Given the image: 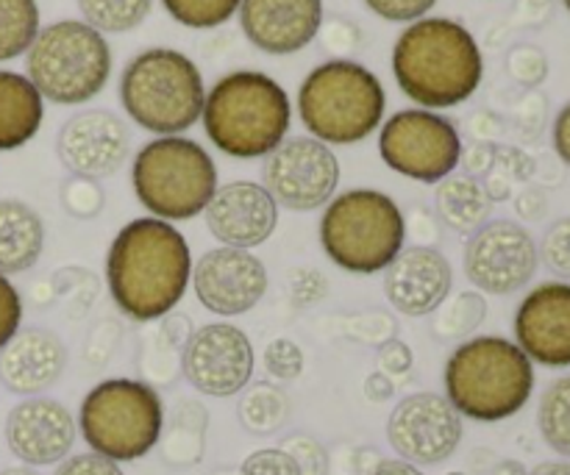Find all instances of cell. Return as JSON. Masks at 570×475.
Wrapping results in <instances>:
<instances>
[{
	"label": "cell",
	"mask_w": 570,
	"mask_h": 475,
	"mask_svg": "<svg viewBox=\"0 0 570 475\" xmlns=\"http://www.w3.org/2000/svg\"><path fill=\"white\" fill-rule=\"evenodd\" d=\"M193 254L173 222L137 217L111 239L106 284L117 309L134 323H156L173 315L189 289Z\"/></svg>",
	"instance_id": "1"
},
{
	"label": "cell",
	"mask_w": 570,
	"mask_h": 475,
	"mask_svg": "<svg viewBox=\"0 0 570 475\" xmlns=\"http://www.w3.org/2000/svg\"><path fill=\"white\" fill-rule=\"evenodd\" d=\"M393 76L421 109H451L471 98L484 76L482 50L462 22L423 17L393 48Z\"/></svg>",
	"instance_id": "2"
},
{
	"label": "cell",
	"mask_w": 570,
	"mask_h": 475,
	"mask_svg": "<svg viewBox=\"0 0 570 475\" xmlns=\"http://www.w3.org/2000/svg\"><path fill=\"white\" fill-rule=\"evenodd\" d=\"M443 384L462 420L501 423L532 398L534 365L512 339L484 334L456 345L445 362Z\"/></svg>",
	"instance_id": "3"
},
{
	"label": "cell",
	"mask_w": 570,
	"mask_h": 475,
	"mask_svg": "<svg viewBox=\"0 0 570 475\" xmlns=\"http://www.w3.org/2000/svg\"><path fill=\"white\" fill-rule=\"evenodd\" d=\"M200 120L220 154L248 161L271 156L287 139L293 106L282 83L271 76L237 70L206 92Z\"/></svg>",
	"instance_id": "4"
},
{
	"label": "cell",
	"mask_w": 570,
	"mask_h": 475,
	"mask_svg": "<svg viewBox=\"0 0 570 475\" xmlns=\"http://www.w3.org/2000/svg\"><path fill=\"white\" fill-rule=\"evenodd\" d=\"M321 245L334 267L354 276L384 273L406 248L401 206L379 189H348L323 206Z\"/></svg>",
	"instance_id": "5"
},
{
	"label": "cell",
	"mask_w": 570,
	"mask_h": 475,
	"mask_svg": "<svg viewBox=\"0 0 570 475\" xmlns=\"http://www.w3.org/2000/svg\"><path fill=\"white\" fill-rule=\"evenodd\" d=\"M120 100L139 128L178 137L204 115V76L181 50L150 48L134 56L122 70Z\"/></svg>",
	"instance_id": "6"
},
{
	"label": "cell",
	"mask_w": 570,
	"mask_h": 475,
	"mask_svg": "<svg viewBox=\"0 0 570 475\" xmlns=\"http://www.w3.org/2000/svg\"><path fill=\"white\" fill-rule=\"evenodd\" d=\"M384 87L367 67L334 59L315 67L298 89V115L306 131L332 145H356L384 120Z\"/></svg>",
	"instance_id": "7"
},
{
	"label": "cell",
	"mask_w": 570,
	"mask_h": 475,
	"mask_svg": "<svg viewBox=\"0 0 570 475\" xmlns=\"http://www.w3.org/2000/svg\"><path fill=\"white\" fill-rule=\"evenodd\" d=\"M76 423L92 454L122 465L142 459L161 443L165 404L154 384L106 378L83 395Z\"/></svg>",
	"instance_id": "8"
},
{
	"label": "cell",
	"mask_w": 570,
	"mask_h": 475,
	"mask_svg": "<svg viewBox=\"0 0 570 475\" xmlns=\"http://www.w3.org/2000/svg\"><path fill=\"white\" fill-rule=\"evenodd\" d=\"M131 187L139 206L165 222L204 215L217 192V165L195 139L159 137L134 156Z\"/></svg>",
	"instance_id": "9"
},
{
	"label": "cell",
	"mask_w": 570,
	"mask_h": 475,
	"mask_svg": "<svg viewBox=\"0 0 570 475\" xmlns=\"http://www.w3.org/2000/svg\"><path fill=\"white\" fill-rule=\"evenodd\" d=\"M28 81L45 100L78 106L104 92L111 76V48L83 20H59L39 28L26 53Z\"/></svg>",
	"instance_id": "10"
},
{
	"label": "cell",
	"mask_w": 570,
	"mask_h": 475,
	"mask_svg": "<svg viewBox=\"0 0 570 475\" xmlns=\"http://www.w3.org/2000/svg\"><path fill=\"white\" fill-rule=\"evenodd\" d=\"M382 161L417 184H440L460 167L462 137L449 117L429 109L395 111L379 133Z\"/></svg>",
	"instance_id": "11"
},
{
	"label": "cell",
	"mask_w": 570,
	"mask_h": 475,
	"mask_svg": "<svg viewBox=\"0 0 570 475\" xmlns=\"http://www.w3.org/2000/svg\"><path fill=\"white\" fill-rule=\"evenodd\" d=\"M262 176L278 206L289 211H315L337 195L340 161L321 139L293 137L265 156Z\"/></svg>",
	"instance_id": "12"
},
{
	"label": "cell",
	"mask_w": 570,
	"mask_h": 475,
	"mask_svg": "<svg viewBox=\"0 0 570 475\" xmlns=\"http://www.w3.org/2000/svg\"><path fill=\"white\" fill-rule=\"evenodd\" d=\"M254 345L234 323H206L189 334L181 350V373L189 387L209 398L239 395L254 378Z\"/></svg>",
	"instance_id": "13"
},
{
	"label": "cell",
	"mask_w": 570,
	"mask_h": 475,
	"mask_svg": "<svg viewBox=\"0 0 570 475\" xmlns=\"http://www.w3.org/2000/svg\"><path fill=\"white\" fill-rule=\"evenodd\" d=\"M465 437V423L451 400L440 393L406 395L387 420V443L399 459L415 467L451 459Z\"/></svg>",
	"instance_id": "14"
},
{
	"label": "cell",
	"mask_w": 570,
	"mask_h": 475,
	"mask_svg": "<svg viewBox=\"0 0 570 475\" xmlns=\"http://www.w3.org/2000/svg\"><path fill=\"white\" fill-rule=\"evenodd\" d=\"M538 267V243L521 222H484L465 248V276L482 295L518 293L532 281Z\"/></svg>",
	"instance_id": "15"
},
{
	"label": "cell",
	"mask_w": 570,
	"mask_h": 475,
	"mask_svg": "<svg viewBox=\"0 0 570 475\" xmlns=\"http://www.w3.org/2000/svg\"><path fill=\"white\" fill-rule=\"evenodd\" d=\"M195 298L217 317H243L262 304L267 293V267L254 250L215 248L206 250L189 278Z\"/></svg>",
	"instance_id": "16"
},
{
	"label": "cell",
	"mask_w": 570,
	"mask_h": 475,
	"mask_svg": "<svg viewBox=\"0 0 570 475\" xmlns=\"http://www.w3.org/2000/svg\"><path fill=\"white\" fill-rule=\"evenodd\" d=\"M6 445L26 467L59 465L70 456L78 437V423L65 404L53 398H22L6 417Z\"/></svg>",
	"instance_id": "17"
},
{
	"label": "cell",
	"mask_w": 570,
	"mask_h": 475,
	"mask_svg": "<svg viewBox=\"0 0 570 475\" xmlns=\"http://www.w3.org/2000/svg\"><path fill=\"white\" fill-rule=\"evenodd\" d=\"M128 128L115 111L89 109L72 115L56 137V154L70 176L106 178L115 176L128 159Z\"/></svg>",
	"instance_id": "18"
},
{
	"label": "cell",
	"mask_w": 570,
	"mask_h": 475,
	"mask_svg": "<svg viewBox=\"0 0 570 475\" xmlns=\"http://www.w3.org/2000/svg\"><path fill=\"white\" fill-rule=\"evenodd\" d=\"M512 328L532 365L570 367V284H538L518 306Z\"/></svg>",
	"instance_id": "19"
},
{
	"label": "cell",
	"mask_w": 570,
	"mask_h": 475,
	"mask_svg": "<svg viewBox=\"0 0 570 475\" xmlns=\"http://www.w3.org/2000/svg\"><path fill=\"white\" fill-rule=\"evenodd\" d=\"M206 228L226 248L254 250L267 243L278 226V204L265 184L232 181L217 187L204 209Z\"/></svg>",
	"instance_id": "20"
},
{
	"label": "cell",
	"mask_w": 570,
	"mask_h": 475,
	"mask_svg": "<svg viewBox=\"0 0 570 475\" xmlns=\"http://www.w3.org/2000/svg\"><path fill=\"white\" fill-rule=\"evenodd\" d=\"M384 295L404 317H426L443 306L454 287V270L432 245H410L384 270Z\"/></svg>",
	"instance_id": "21"
},
{
	"label": "cell",
	"mask_w": 570,
	"mask_h": 475,
	"mask_svg": "<svg viewBox=\"0 0 570 475\" xmlns=\"http://www.w3.org/2000/svg\"><path fill=\"white\" fill-rule=\"evenodd\" d=\"M239 26L262 53H298L321 33L323 0H243Z\"/></svg>",
	"instance_id": "22"
},
{
	"label": "cell",
	"mask_w": 570,
	"mask_h": 475,
	"mask_svg": "<svg viewBox=\"0 0 570 475\" xmlns=\"http://www.w3.org/2000/svg\"><path fill=\"white\" fill-rule=\"evenodd\" d=\"M67 367V348L50 328H20L0 348V384L11 395L33 398L53 387Z\"/></svg>",
	"instance_id": "23"
},
{
	"label": "cell",
	"mask_w": 570,
	"mask_h": 475,
	"mask_svg": "<svg viewBox=\"0 0 570 475\" xmlns=\"http://www.w3.org/2000/svg\"><path fill=\"white\" fill-rule=\"evenodd\" d=\"M45 250V222L37 209L17 198L0 200V273L20 276Z\"/></svg>",
	"instance_id": "24"
},
{
	"label": "cell",
	"mask_w": 570,
	"mask_h": 475,
	"mask_svg": "<svg viewBox=\"0 0 570 475\" xmlns=\"http://www.w3.org/2000/svg\"><path fill=\"white\" fill-rule=\"evenodd\" d=\"M45 120V98L20 72L0 70V154L31 142Z\"/></svg>",
	"instance_id": "25"
},
{
	"label": "cell",
	"mask_w": 570,
	"mask_h": 475,
	"mask_svg": "<svg viewBox=\"0 0 570 475\" xmlns=\"http://www.w3.org/2000/svg\"><path fill=\"white\" fill-rule=\"evenodd\" d=\"M434 211L445 228L456 234H476L493 215V198L484 184L473 176H454L438 184Z\"/></svg>",
	"instance_id": "26"
},
{
	"label": "cell",
	"mask_w": 570,
	"mask_h": 475,
	"mask_svg": "<svg viewBox=\"0 0 570 475\" xmlns=\"http://www.w3.org/2000/svg\"><path fill=\"white\" fill-rule=\"evenodd\" d=\"M239 426L254 437L276 434L289 420V398L271 382H254L239 393Z\"/></svg>",
	"instance_id": "27"
},
{
	"label": "cell",
	"mask_w": 570,
	"mask_h": 475,
	"mask_svg": "<svg viewBox=\"0 0 570 475\" xmlns=\"http://www.w3.org/2000/svg\"><path fill=\"white\" fill-rule=\"evenodd\" d=\"M204 434H206V409L193 400H184L173 409L170 432L165 437V459L178 467L198 465L204 456Z\"/></svg>",
	"instance_id": "28"
},
{
	"label": "cell",
	"mask_w": 570,
	"mask_h": 475,
	"mask_svg": "<svg viewBox=\"0 0 570 475\" xmlns=\"http://www.w3.org/2000/svg\"><path fill=\"white\" fill-rule=\"evenodd\" d=\"M488 317V300L476 289L449 295L438 311H434L432 331L438 339H465L476 331Z\"/></svg>",
	"instance_id": "29"
},
{
	"label": "cell",
	"mask_w": 570,
	"mask_h": 475,
	"mask_svg": "<svg viewBox=\"0 0 570 475\" xmlns=\"http://www.w3.org/2000/svg\"><path fill=\"white\" fill-rule=\"evenodd\" d=\"M37 33V0H0V61H11L28 53Z\"/></svg>",
	"instance_id": "30"
},
{
	"label": "cell",
	"mask_w": 570,
	"mask_h": 475,
	"mask_svg": "<svg viewBox=\"0 0 570 475\" xmlns=\"http://www.w3.org/2000/svg\"><path fill=\"white\" fill-rule=\"evenodd\" d=\"M538 428L554 454L570 459V376L557 378L538 406Z\"/></svg>",
	"instance_id": "31"
},
{
	"label": "cell",
	"mask_w": 570,
	"mask_h": 475,
	"mask_svg": "<svg viewBox=\"0 0 570 475\" xmlns=\"http://www.w3.org/2000/svg\"><path fill=\"white\" fill-rule=\"evenodd\" d=\"M83 22L100 33L134 31L154 9V0H78Z\"/></svg>",
	"instance_id": "32"
},
{
	"label": "cell",
	"mask_w": 570,
	"mask_h": 475,
	"mask_svg": "<svg viewBox=\"0 0 570 475\" xmlns=\"http://www.w3.org/2000/svg\"><path fill=\"white\" fill-rule=\"evenodd\" d=\"M161 3L176 22L195 31H206V28H217L232 20L243 0H161Z\"/></svg>",
	"instance_id": "33"
},
{
	"label": "cell",
	"mask_w": 570,
	"mask_h": 475,
	"mask_svg": "<svg viewBox=\"0 0 570 475\" xmlns=\"http://www.w3.org/2000/svg\"><path fill=\"white\" fill-rule=\"evenodd\" d=\"M340 326V334L351 343L360 345H384L387 339H393L399 334V323L390 311L373 309V311H360V315H343L334 320Z\"/></svg>",
	"instance_id": "34"
},
{
	"label": "cell",
	"mask_w": 570,
	"mask_h": 475,
	"mask_svg": "<svg viewBox=\"0 0 570 475\" xmlns=\"http://www.w3.org/2000/svg\"><path fill=\"white\" fill-rule=\"evenodd\" d=\"M59 200L61 209L70 217H76V220H92V217H98L106 206V195L100 181L81 176H70L61 184Z\"/></svg>",
	"instance_id": "35"
},
{
	"label": "cell",
	"mask_w": 570,
	"mask_h": 475,
	"mask_svg": "<svg viewBox=\"0 0 570 475\" xmlns=\"http://www.w3.org/2000/svg\"><path fill=\"white\" fill-rule=\"evenodd\" d=\"M262 362H265V370L271 373V378L276 382H295L304 373L306 359L304 350L295 339L289 337H276L267 343L265 354H262Z\"/></svg>",
	"instance_id": "36"
},
{
	"label": "cell",
	"mask_w": 570,
	"mask_h": 475,
	"mask_svg": "<svg viewBox=\"0 0 570 475\" xmlns=\"http://www.w3.org/2000/svg\"><path fill=\"white\" fill-rule=\"evenodd\" d=\"M538 254L540 261L546 265V270L554 273L560 281H570V217L551 222L543 243H540Z\"/></svg>",
	"instance_id": "37"
},
{
	"label": "cell",
	"mask_w": 570,
	"mask_h": 475,
	"mask_svg": "<svg viewBox=\"0 0 570 475\" xmlns=\"http://www.w3.org/2000/svg\"><path fill=\"white\" fill-rule=\"evenodd\" d=\"M507 70H510V76L515 78L521 87L534 89L546 81V76H549V59H546L543 50L534 48V44H518V48H512L510 56H507Z\"/></svg>",
	"instance_id": "38"
},
{
	"label": "cell",
	"mask_w": 570,
	"mask_h": 475,
	"mask_svg": "<svg viewBox=\"0 0 570 475\" xmlns=\"http://www.w3.org/2000/svg\"><path fill=\"white\" fill-rule=\"evenodd\" d=\"M379 373L390 378V382L399 387V384L410 382L412 370H415V356H412V348L404 343V339L393 337L384 345H379Z\"/></svg>",
	"instance_id": "39"
},
{
	"label": "cell",
	"mask_w": 570,
	"mask_h": 475,
	"mask_svg": "<svg viewBox=\"0 0 570 475\" xmlns=\"http://www.w3.org/2000/svg\"><path fill=\"white\" fill-rule=\"evenodd\" d=\"M328 295V278L317 267H298L289 278V298L295 309H309Z\"/></svg>",
	"instance_id": "40"
},
{
	"label": "cell",
	"mask_w": 570,
	"mask_h": 475,
	"mask_svg": "<svg viewBox=\"0 0 570 475\" xmlns=\"http://www.w3.org/2000/svg\"><path fill=\"white\" fill-rule=\"evenodd\" d=\"M282 451H287L293 456L295 465L301 467V475H326L328 471V456L317 439L295 434V437L284 439Z\"/></svg>",
	"instance_id": "41"
},
{
	"label": "cell",
	"mask_w": 570,
	"mask_h": 475,
	"mask_svg": "<svg viewBox=\"0 0 570 475\" xmlns=\"http://www.w3.org/2000/svg\"><path fill=\"white\" fill-rule=\"evenodd\" d=\"M237 475H301L293 456L282 448H262L254 451L248 459L239 465Z\"/></svg>",
	"instance_id": "42"
},
{
	"label": "cell",
	"mask_w": 570,
	"mask_h": 475,
	"mask_svg": "<svg viewBox=\"0 0 570 475\" xmlns=\"http://www.w3.org/2000/svg\"><path fill=\"white\" fill-rule=\"evenodd\" d=\"M22 295L9 276L0 273V348L22 328Z\"/></svg>",
	"instance_id": "43"
},
{
	"label": "cell",
	"mask_w": 570,
	"mask_h": 475,
	"mask_svg": "<svg viewBox=\"0 0 570 475\" xmlns=\"http://www.w3.org/2000/svg\"><path fill=\"white\" fill-rule=\"evenodd\" d=\"M438 0H365L367 9L387 22L423 20Z\"/></svg>",
	"instance_id": "44"
},
{
	"label": "cell",
	"mask_w": 570,
	"mask_h": 475,
	"mask_svg": "<svg viewBox=\"0 0 570 475\" xmlns=\"http://www.w3.org/2000/svg\"><path fill=\"white\" fill-rule=\"evenodd\" d=\"M53 475H126L122 467L117 462L106 459L100 454H76V456H67L65 462H59Z\"/></svg>",
	"instance_id": "45"
},
{
	"label": "cell",
	"mask_w": 570,
	"mask_h": 475,
	"mask_svg": "<svg viewBox=\"0 0 570 475\" xmlns=\"http://www.w3.org/2000/svg\"><path fill=\"white\" fill-rule=\"evenodd\" d=\"M323 39H326V48L351 50L360 44V31H356V26H351V22L332 20L328 22L326 33H323Z\"/></svg>",
	"instance_id": "46"
},
{
	"label": "cell",
	"mask_w": 570,
	"mask_h": 475,
	"mask_svg": "<svg viewBox=\"0 0 570 475\" xmlns=\"http://www.w3.org/2000/svg\"><path fill=\"white\" fill-rule=\"evenodd\" d=\"M495 150L499 148H493V145H484V142H479L476 148L471 150V154H462V161H465V167H468V176H484V172H490L493 170V165H495Z\"/></svg>",
	"instance_id": "47"
},
{
	"label": "cell",
	"mask_w": 570,
	"mask_h": 475,
	"mask_svg": "<svg viewBox=\"0 0 570 475\" xmlns=\"http://www.w3.org/2000/svg\"><path fill=\"white\" fill-rule=\"evenodd\" d=\"M551 137H554L557 156H560V159L570 167V103L562 106L560 115H557L554 131H551Z\"/></svg>",
	"instance_id": "48"
},
{
	"label": "cell",
	"mask_w": 570,
	"mask_h": 475,
	"mask_svg": "<svg viewBox=\"0 0 570 475\" xmlns=\"http://www.w3.org/2000/svg\"><path fill=\"white\" fill-rule=\"evenodd\" d=\"M515 209L523 220H540L546 215V195L540 189H527V192L518 195Z\"/></svg>",
	"instance_id": "49"
},
{
	"label": "cell",
	"mask_w": 570,
	"mask_h": 475,
	"mask_svg": "<svg viewBox=\"0 0 570 475\" xmlns=\"http://www.w3.org/2000/svg\"><path fill=\"white\" fill-rule=\"evenodd\" d=\"M395 393V384L390 382L384 373H371V376L365 378V398L373 400V404H384V400L393 398Z\"/></svg>",
	"instance_id": "50"
},
{
	"label": "cell",
	"mask_w": 570,
	"mask_h": 475,
	"mask_svg": "<svg viewBox=\"0 0 570 475\" xmlns=\"http://www.w3.org/2000/svg\"><path fill=\"white\" fill-rule=\"evenodd\" d=\"M551 6H554V0H518V14L529 26H540V22L549 20Z\"/></svg>",
	"instance_id": "51"
},
{
	"label": "cell",
	"mask_w": 570,
	"mask_h": 475,
	"mask_svg": "<svg viewBox=\"0 0 570 475\" xmlns=\"http://www.w3.org/2000/svg\"><path fill=\"white\" fill-rule=\"evenodd\" d=\"M365 475H423V471L421 467L410 465V462H404V459H382Z\"/></svg>",
	"instance_id": "52"
},
{
	"label": "cell",
	"mask_w": 570,
	"mask_h": 475,
	"mask_svg": "<svg viewBox=\"0 0 570 475\" xmlns=\"http://www.w3.org/2000/svg\"><path fill=\"white\" fill-rule=\"evenodd\" d=\"M527 475H570V462H543Z\"/></svg>",
	"instance_id": "53"
},
{
	"label": "cell",
	"mask_w": 570,
	"mask_h": 475,
	"mask_svg": "<svg viewBox=\"0 0 570 475\" xmlns=\"http://www.w3.org/2000/svg\"><path fill=\"white\" fill-rule=\"evenodd\" d=\"M493 475H527V471H523L521 462H501Z\"/></svg>",
	"instance_id": "54"
},
{
	"label": "cell",
	"mask_w": 570,
	"mask_h": 475,
	"mask_svg": "<svg viewBox=\"0 0 570 475\" xmlns=\"http://www.w3.org/2000/svg\"><path fill=\"white\" fill-rule=\"evenodd\" d=\"M0 475H39L33 467H6V471H0Z\"/></svg>",
	"instance_id": "55"
},
{
	"label": "cell",
	"mask_w": 570,
	"mask_h": 475,
	"mask_svg": "<svg viewBox=\"0 0 570 475\" xmlns=\"http://www.w3.org/2000/svg\"><path fill=\"white\" fill-rule=\"evenodd\" d=\"M562 3H566V9L570 11V0H562Z\"/></svg>",
	"instance_id": "56"
},
{
	"label": "cell",
	"mask_w": 570,
	"mask_h": 475,
	"mask_svg": "<svg viewBox=\"0 0 570 475\" xmlns=\"http://www.w3.org/2000/svg\"><path fill=\"white\" fill-rule=\"evenodd\" d=\"M451 475H462V473H451Z\"/></svg>",
	"instance_id": "57"
}]
</instances>
